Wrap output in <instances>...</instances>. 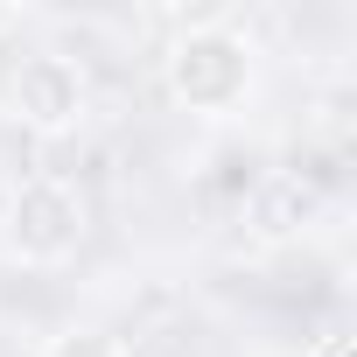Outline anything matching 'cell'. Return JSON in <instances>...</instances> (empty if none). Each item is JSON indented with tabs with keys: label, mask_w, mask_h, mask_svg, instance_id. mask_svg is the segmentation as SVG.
<instances>
[{
	"label": "cell",
	"mask_w": 357,
	"mask_h": 357,
	"mask_svg": "<svg viewBox=\"0 0 357 357\" xmlns=\"http://www.w3.org/2000/svg\"><path fill=\"white\" fill-rule=\"evenodd\" d=\"M161 84H168L175 105H190V112H231L252 91V50L231 29H190V36L168 43Z\"/></svg>",
	"instance_id": "obj_1"
},
{
	"label": "cell",
	"mask_w": 357,
	"mask_h": 357,
	"mask_svg": "<svg viewBox=\"0 0 357 357\" xmlns=\"http://www.w3.org/2000/svg\"><path fill=\"white\" fill-rule=\"evenodd\" d=\"M0 231H8L15 259H29V266H56V259H70V252H77V238H84V204H77L63 183L36 175V183L8 190Z\"/></svg>",
	"instance_id": "obj_2"
},
{
	"label": "cell",
	"mask_w": 357,
	"mask_h": 357,
	"mask_svg": "<svg viewBox=\"0 0 357 357\" xmlns=\"http://www.w3.org/2000/svg\"><path fill=\"white\" fill-rule=\"evenodd\" d=\"M8 105H15V119L56 133L84 112V77H77L70 56H22L15 77H8Z\"/></svg>",
	"instance_id": "obj_3"
},
{
	"label": "cell",
	"mask_w": 357,
	"mask_h": 357,
	"mask_svg": "<svg viewBox=\"0 0 357 357\" xmlns=\"http://www.w3.org/2000/svg\"><path fill=\"white\" fill-rule=\"evenodd\" d=\"M43 357H126L105 329H63V336H50V350Z\"/></svg>",
	"instance_id": "obj_4"
},
{
	"label": "cell",
	"mask_w": 357,
	"mask_h": 357,
	"mask_svg": "<svg viewBox=\"0 0 357 357\" xmlns=\"http://www.w3.org/2000/svg\"><path fill=\"white\" fill-rule=\"evenodd\" d=\"M0 29H15V8H0Z\"/></svg>",
	"instance_id": "obj_5"
},
{
	"label": "cell",
	"mask_w": 357,
	"mask_h": 357,
	"mask_svg": "<svg viewBox=\"0 0 357 357\" xmlns=\"http://www.w3.org/2000/svg\"><path fill=\"white\" fill-rule=\"evenodd\" d=\"M0 211H8V190H0Z\"/></svg>",
	"instance_id": "obj_6"
}]
</instances>
